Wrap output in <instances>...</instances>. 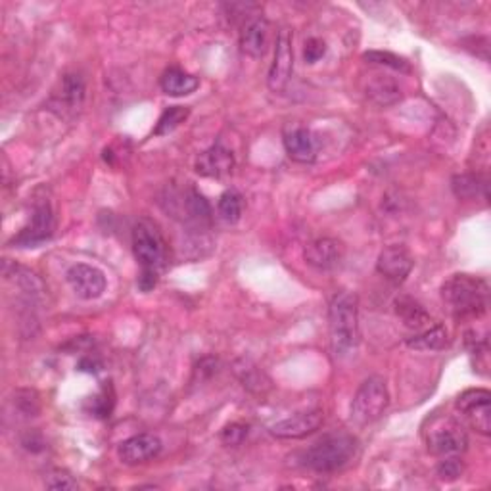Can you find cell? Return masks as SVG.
I'll return each instance as SVG.
<instances>
[{"label":"cell","instance_id":"ac0fdd59","mask_svg":"<svg viewBox=\"0 0 491 491\" xmlns=\"http://www.w3.org/2000/svg\"><path fill=\"white\" fill-rule=\"evenodd\" d=\"M85 100V81L77 74H66L52 97V110L64 107V114H75Z\"/></svg>","mask_w":491,"mask_h":491},{"label":"cell","instance_id":"1f68e13d","mask_svg":"<svg viewBox=\"0 0 491 491\" xmlns=\"http://www.w3.org/2000/svg\"><path fill=\"white\" fill-rule=\"evenodd\" d=\"M327 54V44L317 37H311L304 46V59L307 64H317Z\"/></svg>","mask_w":491,"mask_h":491},{"label":"cell","instance_id":"cb8c5ba5","mask_svg":"<svg viewBox=\"0 0 491 491\" xmlns=\"http://www.w3.org/2000/svg\"><path fill=\"white\" fill-rule=\"evenodd\" d=\"M234 368H236L238 378H241V382H242V386L248 388L249 392L263 393V392L271 388L269 378L265 375H263V370L259 367H256L254 363L238 361L234 365Z\"/></svg>","mask_w":491,"mask_h":491},{"label":"cell","instance_id":"8fae6325","mask_svg":"<svg viewBox=\"0 0 491 491\" xmlns=\"http://www.w3.org/2000/svg\"><path fill=\"white\" fill-rule=\"evenodd\" d=\"M415 259L409 254V249L403 246H388L380 251L376 269L382 277L388 279L393 284H401L409 273L413 271Z\"/></svg>","mask_w":491,"mask_h":491},{"label":"cell","instance_id":"4316f807","mask_svg":"<svg viewBox=\"0 0 491 491\" xmlns=\"http://www.w3.org/2000/svg\"><path fill=\"white\" fill-rule=\"evenodd\" d=\"M363 58L367 59V62H370V64L386 66V67H392V69H395V71H403V74H409V71H411L409 64H407L403 58H400L398 54H392V52L370 51V52H365Z\"/></svg>","mask_w":491,"mask_h":491},{"label":"cell","instance_id":"d4e9b609","mask_svg":"<svg viewBox=\"0 0 491 491\" xmlns=\"http://www.w3.org/2000/svg\"><path fill=\"white\" fill-rule=\"evenodd\" d=\"M242 208H244L242 196L238 194L236 190H226V193H223L221 198H219V202H218L219 218L225 223H229V225H234V223L241 221Z\"/></svg>","mask_w":491,"mask_h":491},{"label":"cell","instance_id":"5b68a950","mask_svg":"<svg viewBox=\"0 0 491 491\" xmlns=\"http://www.w3.org/2000/svg\"><path fill=\"white\" fill-rule=\"evenodd\" d=\"M390 403V393L386 380L380 376H368L361 386L357 388L352 401V421L357 426H367L376 423L384 415Z\"/></svg>","mask_w":491,"mask_h":491},{"label":"cell","instance_id":"8992f818","mask_svg":"<svg viewBox=\"0 0 491 491\" xmlns=\"http://www.w3.org/2000/svg\"><path fill=\"white\" fill-rule=\"evenodd\" d=\"M133 251L142 269L160 273L165 263V241L152 221L142 219L135 225Z\"/></svg>","mask_w":491,"mask_h":491},{"label":"cell","instance_id":"ffe728a7","mask_svg":"<svg viewBox=\"0 0 491 491\" xmlns=\"http://www.w3.org/2000/svg\"><path fill=\"white\" fill-rule=\"evenodd\" d=\"M160 87L165 94H170V97H186V94H193L200 87V81L198 77L186 74L183 69L170 67L163 71Z\"/></svg>","mask_w":491,"mask_h":491},{"label":"cell","instance_id":"f546056e","mask_svg":"<svg viewBox=\"0 0 491 491\" xmlns=\"http://www.w3.org/2000/svg\"><path fill=\"white\" fill-rule=\"evenodd\" d=\"M16 405L18 409L26 416H35L39 413V400L37 393L29 390H21L16 393Z\"/></svg>","mask_w":491,"mask_h":491},{"label":"cell","instance_id":"7a4b0ae2","mask_svg":"<svg viewBox=\"0 0 491 491\" xmlns=\"http://www.w3.org/2000/svg\"><path fill=\"white\" fill-rule=\"evenodd\" d=\"M330 345L337 357L350 355L359 344V302L352 292H338L329 307Z\"/></svg>","mask_w":491,"mask_h":491},{"label":"cell","instance_id":"484cf974","mask_svg":"<svg viewBox=\"0 0 491 491\" xmlns=\"http://www.w3.org/2000/svg\"><path fill=\"white\" fill-rule=\"evenodd\" d=\"M188 115H190V110H188V107H185V106H171V107H167V110L160 115L158 123H155L154 137H162V135L171 133V131H175L178 125L186 122Z\"/></svg>","mask_w":491,"mask_h":491},{"label":"cell","instance_id":"7402d4cb","mask_svg":"<svg viewBox=\"0 0 491 491\" xmlns=\"http://www.w3.org/2000/svg\"><path fill=\"white\" fill-rule=\"evenodd\" d=\"M447 344H449V334L443 325L428 327L421 332L413 334L411 338H407V345L416 352H440Z\"/></svg>","mask_w":491,"mask_h":491},{"label":"cell","instance_id":"603a6c76","mask_svg":"<svg viewBox=\"0 0 491 491\" xmlns=\"http://www.w3.org/2000/svg\"><path fill=\"white\" fill-rule=\"evenodd\" d=\"M451 188L457 198L461 200H472L476 196H487V181L484 177L476 173H463L455 175L451 181Z\"/></svg>","mask_w":491,"mask_h":491},{"label":"cell","instance_id":"277c9868","mask_svg":"<svg viewBox=\"0 0 491 491\" xmlns=\"http://www.w3.org/2000/svg\"><path fill=\"white\" fill-rule=\"evenodd\" d=\"M424 440L428 451L443 455V457L464 453L466 446H469V436H466L463 424L457 418L447 415H436L428 418L424 426Z\"/></svg>","mask_w":491,"mask_h":491},{"label":"cell","instance_id":"30bf717a","mask_svg":"<svg viewBox=\"0 0 491 491\" xmlns=\"http://www.w3.org/2000/svg\"><path fill=\"white\" fill-rule=\"evenodd\" d=\"M67 284L81 299H97L106 292V277L97 267L87 263H75L66 273Z\"/></svg>","mask_w":491,"mask_h":491},{"label":"cell","instance_id":"9a60e30c","mask_svg":"<svg viewBox=\"0 0 491 491\" xmlns=\"http://www.w3.org/2000/svg\"><path fill=\"white\" fill-rule=\"evenodd\" d=\"M234 167V155L229 148H225L221 142L203 150L194 163V170L200 177L208 178H221L229 175Z\"/></svg>","mask_w":491,"mask_h":491},{"label":"cell","instance_id":"2e32d148","mask_svg":"<svg viewBox=\"0 0 491 491\" xmlns=\"http://www.w3.org/2000/svg\"><path fill=\"white\" fill-rule=\"evenodd\" d=\"M269 35H271V26L265 18L263 16L251 18L241 31L242 52L251 58H263L269 49Z\"/></svg>","mask_w":491,"mask_h":491},{"label":"cell","instance_id":"f1b7e54d","mask_svg":"<svg viewBox=\"0 0 491 491\" xmlns=\"http://www.w3.org/2000/svg\"><path fill=\"white\" fill-rule=\"evenodd\" d=\"M44 486L49 489H56V491H74L79 487L75 478L66 471H52L46 474Z\"/></svg>","mask_w":491,"mask_h":491},{"label":"cell","instance_id":"4dcf8cb0","mask_svg":"<svg viewBox=\"0 0 491 491\" xmlns=\"http://www.w3.org/2000/svg\"><path fill=\"white\" fill-rule=\"evenodd\" d=\"M463 474V464L459 459H455L453 455L451 457H446V461H441L438 464V476L441 478V480H457V478Z\"/></svg>","mask_w":491,"mask_h":491},{"label":"cell","instance_id":"d6a6232c","mask_svg":"<svg viewBox=\"0 0 491 491\" xmlns=\"http://www.w3.org/2000/svg\"><path fill=\"white\" fill-rule=\"evenodd\" d=\"M246 436H248V426L234 423V424L226 426L223 430V432H221V441L225 443V446H241Z\"/></svg>","mask_w":491,"mask_h":491},{"label":"cell","instance_id":"ba28073f","mask_svg":"<svg viewBox=\"0 0 491 491\" xmlns=\"http://www.w3.org/2000/svg\"><path fill=\"white\" fill-rule=\"evenodd\" d=\"M455 409L466 418V423H469L478 434H491V393L487 390H464L457 398V401H455Z\"/></svg>","mask_w":491,"mask_h":491},{"label":"cell","instance_id":"d6986e66","mask_svg":"<svg viewBox=\"0 0 491 491\" xmlns=\"http://www.w3.org/2000/svg\"><path fill=\"white\" fill-rule=\"evenodd\" d=\"M365 92L370 100L382 107L398 104L403 99V91L400 87V83H395L392 77H386V75H376L375 79H370L367 83Z\"/></svg>","mask_w":491,"mask_h":491},{"label":"cell","instance_id":"7c38bea8","mask_svg":"<svg viewBox=\"0 0 491 491\" xmlns=\"http://www.w3.org/2000/svg\"><path fill=\"white\" fill-rule=\"evenodd\" d=\"M304 259L317 271H334L344 259V246L337 238H317L305 246Z\"/></svg>","mask_w":491,"mask_h":491},{"label":"cell","instance_id":"e0dca14e","mask_svg":"<svg viewBox=\"0 0 491 491\" xmlns=\"http://www.w3.org/2000/svg\"><path fill=\"white\" fill-rule=\"evenodd\" d=\"M284 150L297 163H311L317 155L315 139L311 135V131L302 125H294L286 131Z\"/></svg>","mask_w":491,"mask_h":491},{"label":"cell","instance_id":"3957f363","mask_svg":"<svg viewBox=\"0 0 491 491\" xmlns=\"http://www.w3.org/2000/svg\"><path fill=\"white\" fill-rule=\"evenodd\" d=\"M357 453V440L352 434H327L315 441L305 453L304 463L311 471L329 474L350 464Z\"/></svg>","mask_w":491,"mask_h":491},{"label":"cell","instance_id":"836d02e7","mask_svg":"<svg viewBox=\"0 0 491 491\" xmlns=\"http://www.w3.org/2000/svg\"><path fill=\"white\" fill-rule=\"evenodd\" d=\"M155 284H158V271L142 269L140 277H139V289L142 292H150V290H154Z\"/></svg>","mask_w":491,"mask_h":491},{"label":"cell","instance_id":"4fadbf2b","mask_svg":"<svg viewBox=\"0 0 491 491\" xmlns=\"http://www.w3.org/2000/svg\"><path fill=\"white\" fill-rule=\"evenodd\" d=\"M322 421H325V415H322L321 409L297 413L290 418H284V421H281L277 424H273L271 434L274 438H281V440H299V438H305L309 434L317 432Z\"/></svg>","mask_w":491,"mask_h":491},{"label":"cell","instance_id":"5bb4252c","mask_svg":"<svg viewBox=\"0 0 491 491\" xmlns=\"http://www.w3.org/2000/svg\"><path fill=\"white\" fill-rule=\"evenodd\" d=\"M162 453V440L154 434H137L119 443L117 455L125 464H142L158 457Z\"/></svg>","mask_w":491,"mask_h":491},{"label":"cell","instance_id":"52a82bcc","mask_svg":"<svg viewBox=\"0 0 491 491\" xmlns=\"http://www.w3.org/2000/svg\"><path fill=\"white\" fill-rule=\"evenodd\" d=\"M294 74V35L290 28H282L274 43V56L269 67L267 85L273 92H284L290 85Z\"/></svg>","mask_w":491,"mask_h":491},{"label":"cell","instance_id":"9c48e42d","mask_svg":"<svg viewBox=\"0 0 491 491\" xmlns=\"http://www.w3.org/2000/svg\"><path fill=\"white\" fill-rule=\"evenodd\" d=\"M54 234V215L49 200H41L33 210L31 223L12 238V246L18 248H35L46 241H51Z\"/></svg>","mask_w":491,"mask_h":491},{"label":"cell","instance_id":"6da1fadb","mask_svg":"<svg viewBox=\"0 0 491 491\" xmlns=\"http://www.w3.org/2000/svg\"><path fill=\"white\" fill-rule=\"evenodd\" d=\"M441 297L459 321L480 319L489 305V286L472 274H453L441 286Z\"/></svg>","mask_w":491,"mask_h":491},{"label":"cell","instance_id":"44dd1931","mask_svg":"<svg viewBox=\"0 0 491 491\" xmlns=\"http://www.w3.org/2000/svg\"><path fill=\"white\" fill-rule=\"evenodd\" d=\"M395 313L405 322L407 329H413L415 332H421L430 327V315L426 309L415 302L413 297H398L395 299Z\"/></svg>","mask_w":491,"mask_h":491},{"label":"cell","instance_id":"83f0119b","mask_svg":"<svg viewBox=\"0 0 491 491\" xmlns=\"http://www.w3.org/2000/svg\"><path fill=\"white\" fill-rule=\"evenodd\" d=\"M114 409V392L112 388H102L100 393L94 395L91 400V413L99 418H107Z\"/></svg>","mask_w":491,"mask_h":491}]
</instances>
